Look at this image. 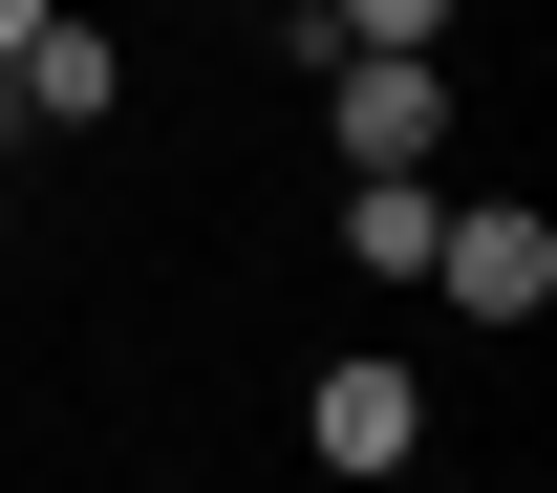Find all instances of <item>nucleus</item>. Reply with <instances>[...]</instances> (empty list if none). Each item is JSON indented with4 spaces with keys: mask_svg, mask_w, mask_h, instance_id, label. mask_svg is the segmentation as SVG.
Returning <instances> with one entry per match:
<instances>
[{
    "mask_svg": "<svg viewBox=\"0 0 557 493\" xmlns=\"http://www.w3.org/2000/svg\"><path fill=\"white\" fill-rule=\"evenodd\" d=\"M300 44H450V0H322Z\"/></svg>",
    "mask_w": 557,
    "mask_h": 493,
    "instance_id": "obj_5",
    "label": "nucleus"
},
{
    "mask_svg": "<svg viewBox=\"0 0 557 493\" xmlns=\"http://www.w3.org/2000/svg\"><path fill=\"white\" fill-rule=\"evenodd\" d=\"M322 108H344V172H429L450 150V65L429 44H322Z\"/></svg>",
    "mask_w": 557,
    "mask_h": 493,
    "instance_id": "obj_1",
    "label": "nucleus"
},
{
    "mask_svg": "<svg viewBox=\"0 0 557 493\" xmlns=\"http://www.w3.org/2000/svg\"><path fill=\"white\" fill-rule=\"evenodd\" d=\"M429 280L472 300V322H536V300H557V214H450V236H429Z\"/></svg>",
    "mask_w": 557,
    "mask_h": 493,
    "instance_id": "obj_3",
    "label": "nucleus"
},
{
    "mask_svg": "<svg viewBox=\"0 0 557 493\" xmlns=\"http://www.w3.org/2000/svg\"><path fill=\"white\" fill-rule=\"evenodd\" d=\"M408 429H429V386L386 344H344L322 386H300V451H322V472H408Z\"/></svg>",
    "mask_w": 557,
    "mask_h": 493,
    "instance_id": "obj_2",
    "label": "nucleus"
},
{
    "mask_svg": "<svg viewBox=\"0 0 557 493\" xmlns=\"http://www.w3.org/2000/svg\"><path fill=\"white\" fill-rule=\"evenodd\" d=\"M22 22H44V0H0V44H22Z\"/></svg>",
    "mask_w": 557,
    "mask_h": 493,
    "instance_id": "obj_6",
    "label": "nucleus"
},
{
    "mask_svg": "<svg viewBox=\"0 0 557 493\" xmlns=\"http://www.w3.org/2000/svg\"><path fill=\"white\" fill-rule=\"evenodd\" d=\"M429 236H450L429 172H344V258H364V280H429Z\"/></svg>",
    "mask_w": 557,
    "mask_h": 493,
    "instance_id": "obj_4",
    "label": "nucleus"
}]
</instances>
